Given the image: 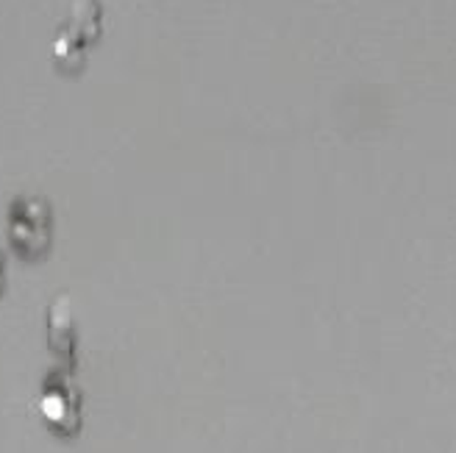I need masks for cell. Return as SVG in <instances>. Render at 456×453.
<instances>
[{
    "label": "cell",
    "mask_w": 456,
    "mask_h": 453,
    "mask_svg": "<svg viewBox=\"0 0 456 453\" xmlns=\"http://www.w3.org/2000/svg\"><path fill=\"white\" fill-rule=\"evenodd\" d=\"M12 214L28 222V234L14 245L17 254L20 256H37V254L48 251V245H51V209L45 206L42 200H17Z\"/></svg>",
    "instance_id": "obj_2"
},
{
    "label": "cell",
    "mask_w": 456,
    "mask_h": 453,
    "mask_svg": "<svg viewBox=\"0 0 456 453\" xmlns=\"http://www.w3.org/2000/svg\"><path fill=\"white\" fill-rule=\"evenodd\" d=\"M4 284H6V264L0 259V289H4Z\"/></svg>",
    "instance_id": "obj_3"
},
{
    "label": "cell",
    "mask_w": 456,
    "mask_h": 453,
    "mask_svg": "<svg viewBox=\"0 0 456 453\" xmlns=\"http://www.w3.org/2000/svg\"><path fill=\"white\" fill-rule=\"evenodd\" d=\"M101 31V6L98 0H76L73 17L67 22V28L59 31L53 42L56 61L67 67H78L86 53V42L98 36Z\"/></svg>",
    "instance_id": "obj_1"
}]
</instances>
